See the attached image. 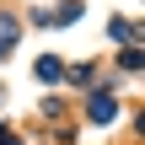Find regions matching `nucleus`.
Here are the masks:
<instances>
[{
    "instance_id": "obj_1",
    "label": "nucleus",
    "mask_w": 145,
    "mask_h": 145,
    "mask_svg": "<svg viewBox=\"0 0 145 145\" xmlns=\"http://www.w3.org/2000/svg\"><path fill=\"white\" fill-rule=\"evenodd\" d=\"M118 118V102L113 97H91V124H113Z\"/></svg>"
},
{
    "instance_id": "obj_2",
    "label": "nucleus",
    "mask_w": 145,
    "mask_h": 145,
    "mask_svg": "<svg viewBox=\"0 0 145 145\" xmlns=\"http://www.w3.org/2000/svg\"><path fill=\"white\" fill-rule=\"evenodd\" d=\"M38 81H65V65H59L54 54H43V59H38Z\"/></svg>"
},
{
    "instance_id": "obj_3",
    "label": "nucleus",
    "mask_w": 145,
    "mask_h": 145,
    "mask_svg": "<svg viewBox=\"0 0 145 145\" xmlns=\"http://www.w3.org/2000/svg\"><path fill=\"white\" fill-rule=\"evenodd\" d=\"M11 43H16V27H11V16H0V54H11Z\"/></svg>"
}]
</instances>
